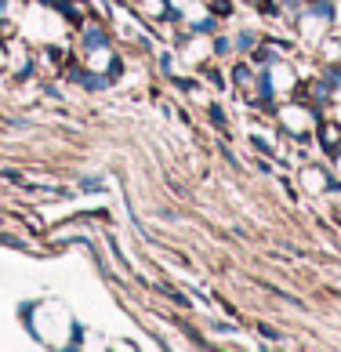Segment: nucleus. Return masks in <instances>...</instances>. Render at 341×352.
<instances>
[{
    "mask_svg": "<svg viewBox=\"0 0 341 352\" xmlns=\"http://www.w3.org/2000/svg\"><path fill=\"white\" fill-rule=\"evenodd\" d=\"M22 320L30 323L33 338L41 345H51V349H69L76 345V323L69 316V309L58 305V302H36L30 309H22Z\"/></svg>",
    "mask_w": 341,
    "mask_h": 352,
    "instance_id": "obj_1",
    "label": "nucleus"
},
{
    "mask_svg": "<svg viewBox=\"0 0 341 352\" xmlns=\"http://www.w3.org/2000/svg\"><path fill=\"white\" fill-rule=\"evenodd\" d=\"M294 25H298L301 41H305L309 47H316L323 36L334 30V4H331V0H309V4L298 8Z\"/></svg>",
    "mask_w": 341,
    "mask_h": 352,
    "instance_id": "obj_2",
    "label": "nucleus"
},
{
    "mask_svg": "<svg viewBox=\"0 0 341 352\" xmlns=\"http://www.w3.org/2000/svg\"><path fill=\"white\" fill-rule=\"evenodd\" d=\"M276 124H280V131L291 135V138H309V135H316V127H320V109L309 106V102L283 98L276 106Z\"/></svg>",
    "mask_w": 341,
    "mask_h": 352,
    "instance_id": "obj_3",
    "label": "nucleus"
},
{
    "mask_svg": "<svg viewBox=\"0 0 341 352\" xmlns=\"http://www.w3.org/2000/svg\"><path fill=\"white\" fill-rule=\"evenodd\" d=\"M232 87H236V95H240L247 106H272L265 73L254 69V66H247V62H240V66L232 69Z\"/></svg>",
    "mask_w": 341,
    "mask_h": 352,
    "instance_id": "obj_4",
    "label": "nucleus"
},
{
    "mask_svg": "<svg viewBox=\"0 0 341 352\" xmlns=\"http://www.w3.org/2000/svg\"><path fill=\"white\" fill-rule=\"evenodd\" d=\"M261 73H265V84H269V95L272 102H283V98H294L298 91H301V76L298 69L291 66V62H280V58H272L269 66H261Z\"/></svg>",
    "mask_w": 341,
    "mask_h": 352,
    "instance_id": "obj_5",
    "label": "nucleus"
},
{
    "mask_svg": "<svg viewBox=\"0 0 341 352\" xmlns=\"http://www.w3.org/2000/svg\"><path fill=\"white\" fill-rule=\"evenodd\" d=\"M80 62H84V69L91 73H102V76H120V58L113 55V44H98V47H87L80 51Z\"/></svg>",
    "mask_w": 341,
    "mask_h": 352,
    "instance_id": "obj_6",
    "label": "nucleus"
},
{
    "mask_svg": "<svg viewBox=\"0 0 341 352\" xmlns=\"http://www.w3.org/2000/svg\"><path fill=\"white\" fill-rule=\"evenodd\" d=\"M135 11H138V19H149V22H164L167 15H178L170 8V0H135Z\"/></svg>",
    "mask_w": 341,
    "mask_h": 352,
    "instance_id": "obj_7",
    "label": "nucleus"
},
{
    "mask_svg": "<svg viewBox=\"0 0 341 352\" xmlns=\"http://www.w3.org/2000/svg\"><path fill=\"white\" fill-rule=\"evenodd\" d=\"M298 182H301V189H305V192H312V197H323V192L331 189V175H327L323 167H305Z\"/></svg>",
    "mask_w": 341,
    "mask_h": 352,
    "instance_id": "obj_8",
    "label": "nucleus"
},
{
    "mask_svg": "<svg viewBox=\"0 0 341 352\" xmlns=\"http://www.w3.org/2000/svg\"><path fill=\"white\" fill-rule=\"evenodd\" d=\"M316 62H320L323 69H334V66H341V41H338V36L327 33L323 41L316 44Z\"/></svg>",
    "mask_w": 341,
    "mask_h": 352,
    "instance_id": "obj_9",
    "label": "nucleus"
},
{
    "mask_svg": "<svg viewBox=\"0 0 341 352\" xmlns=\"http://www.w3.org/2000/svg\"><path fill=\"white\" fill-rule=\"evenodd\" d=\"M98 44H113V36L106 33V25H98L95 19H87V22L80 25V51L98 47Z\"/></svg>",
    "mask_w": 341,
    "mask_h": 352,
    "instance_id": "obj_10",
    "label": "nucleus"
},
{
    "mask_svg": "<svg viewBox=\"0 0 341 352\" xmlns=\"http://www.w3.org/2000/svg\"><path fill=\"white\" fill-rule=\"evenodd\" d=\"M316 138H320V146L327 149V153H341V124H334V120H320V127H316Z\"/></svg>",
    "mask_w": 341,
    "mask_h": 352,
    "instance_id": "obj_11",
    "label": "nucleus"
},
{
    "mask_svg": "<svg viewBox=\"0 0 341 352\" xmlns=\"http://www.w3.org/2000/svg\"><path fill=\"white\" fill-rule=\"evenodd\" d=\"M58 11H62L69 22H76V25H84V22L91 19V4H87V0H62Z\"/></svg>",
    "mask_w": 341,
    "mask_h": 352,
    "instance_id": "obj_12",
    "label": "nucleus"
},
{
    "mask_svg": "<svg viewBox=\"0 0 341 352\" xmlns=\"http://www.w3.org/2000/svg\"><path fill=\"white\" fill-rule=\"evenodd\" d=\"M200 4L211 11L214 19H226V15H232V0H200Z\"/></svg>",
    "mask_w": 341,
    "mask_h": 352,
    "instance_id": "obj_13",
    "label": "nucleus"
}]
</instances>
